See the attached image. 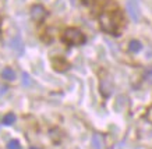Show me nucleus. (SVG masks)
Here are the masks:
<instances>
[{
    "mask_svg": "<svg viewBox=\"0 0 152 149\" xmlns=\"http://www.w3.org/2000/svg\"><path fill=\"white\" fill-rule=\"evenodd\" d=\"M144 78H145V81H148V82H152V67H148L147 70H145Z\"/></svg>",
    "mask_w": 152,
    "mask_h": 149,
    "instance_id": "obj_13",
    "label": "nucleus"
},
{
    "mask_svg": "<svg viewBox=\"0 0 152 149\" xmlns=\"http://www.w3.org/2000/svg\"><path fill=\"white\" fill-rule=\"evenodd\" d=\"M52 64L55 67L57 71H66L69 68V63L63 59V57H55L53 60H52Z\"/></svg>",
    "mask_w": 152,
    "mask_h": 149,
    "instance_id": "obj_6",
    "label": "nucleus"
},
{
    "mask_svg": "<svg viewBox=\"0 0 152 149\" xmlns=\"http://www.w3.org/2000/svg\"><path fill=\"white\" fill-rule=\"evenodd\" d=\"M127 11H129L130 18L133 20L134 23H138L140 18H141L138 0H129V1H127Z\"/></svg>",
    "mask_w": 152,
    "mask_h": 149,
    "instance_id": "obj_3",
    "label": "nucleus"
},
{
    "mask_svg": "<svg viewBox=\"0 0 152 149\" xmlns=\"http://www.w3.org/2000/svg\"><path fill=\"white\" fill-rule=\"evenodd\" d=\"M31 149H38V148H31Z\"/></svg>",
    "mask_w": 152,
    "mask_h": 149,
    "instance_id": "obj_16",
    "label": "nucleus"
},
{
    "mask_svg": "<svg viewBox=\"0 0 152 149\" xmlns=\"http://www.w3.org/2000/svg\"><path fill=\"white\" fill-rule=\"evenodd\" d=\"M23 85L24 86H29V85H32V79L29 77L28 73H23Z\"/></svg>",
    "mask_w": 152,
    "mask_h": 149,
    "instance_id": "obj_12",
    "label": "nucleus"
},
{
    "mask_svg": "<svg viewBox=\"0 0 152 149\" xmlns=\"http://www.w3.org/2000/svg\"><path fill=\"white\" fill-rule=\"evenodd\" d=\"M99 23L102 29L112 35H120V29L123 27V14L119 9H107L99 15Z\"/></svg>",
    "mask_w": 152,
    "mask_h": 149,
    "instance_id": "obj_1",
    "label": "nucleus"
},
{
    "mask_svg": "<svg viewBox=\"0 0 152 149\" xmlns=\"http://www.w3.org/2000/svg\"><path fill=\"white\" fill-rule=\"evenodd\" d=\"M7 149H21V144L18 140H11L7 144Z\"/></svg>",
    "mask_w": 152,
    "mask_h": 149,
    "instance_id": "obj_11",
    "label": "nucleus"
},
{
    "mask_svg": "<svg viewBox=\"0 0 152 149\" xmlns=\"http://www.w3.org/2000/svg\"><path fill=\"white\" fill-rule=\"evenodd\" d=\"M7 89H9V88H7L6 85H1V84H0V96H1V95H4V93L7 92Z\"/></svg>",
    "mask_w": 152,
    "mask_h": 149,
    "instance_id": "obj_14",
    "label": "nucleus"
},
{
    "mask_svg": "<svg viewBox=\"0 0 152 149\" xmlns=\"http://www.w3.org/2000/svg\"><path fill=\"white\" fill-rule=\"evenodd\" d=\"M91 145H92V149H103V138H102L101 134H94L92 138H91Z\"/></svg>",
    "mask_w": 152,
    "mask_h": 149,
    "instance_id": "obj_7",
    "label": "nucleus"
},
{
    "mask_svg": "<svg viewBox=\"0 0 152 149\" xmlns=\"http://www.w3.org/2000/svg\"><path fill=\"white\" fill-rule=\"evenodd\" d=\"M10 47L13 49L18 56H23V53H24V43L23 41H21V38L20 36H15L13 38L11 41H10Z\"/></svg>",
    "mask_w": 152,
    "mask_h": 149,
    "instance_id": "obj_5",
    "label": "nucleus"
},
{
    "mask_svg": "<svg viewBox=\"0 0 152 149\" xmlns=\"http://www.w3.org/2000/svg\"><path fill=\"white\" fill-rule=\"evenodd\" d=\"M61 41L70 46H80L85 43V35L78 28H67L63 32Z\"/></svg>",
    "mask_w": 152,
    "mask_h": 149,
    "instance_id": "obj_2",
    "label": "nucleus"
},
{
    "mask_svg": "<svg viewBox=\"0 0 152 149\" xmlns=\"http://www.w3.org/2000/svg\"><path fill=\"white\" fill-rule=\"evenodd\" d=\"M4 126H13L15 123V114L14 113H7L4 117H3V121H1Z\"/></svg>",
    "mask_w": 152,
    "mask_h": 149,
    "instance_id": "obj_10",
    "label": "nucleus"
},
{
    "mask_svg": "<svg viewBox=\"0 0 152 149\" xmlns=\"http://www.w3.org/2000/svg\"><path fill=\"white\" fill-rule=\"evenodd\" d=\"M148 120L152 121V109L149 110V112H148Z\"/></svg>",
    "mask_w": 152,
    "mask_h": 149,
    "instance_id": "obj_15",
    "label": "nucleus"
},
{
    "mask_svg": "<svg viewBox=\"0 0 152 149\" xmlns=\"http://www.w3.org/2000/svg\"><path fill=\"white\" fill-rule=\"evenodd\" d=\"M141 49H142V45H141L140 41H131L129 43V50L133 52V53H138Z\"/></svg>",
    "mask_w": 152,
    "mask_h": 149,
    "instance_id": "obj_9",
    "label": "nucleus"
},
{
    "mask_svg": "<svg viewBox=\"0 0 152 149\" xmlns=\"http://www.w3.org/2000/svg\"><path fill=\"white\" fill-rule=\"evenodd\" d=\"M1 78L6 81H14L15 79V71L11 67H6L4 70L1 71Z\"/></svg>",
    "mask_w": 152,
    "mask_h": 149,
    "instance_id": "obj_8",
    "label": "nucleus"
},
{
    "mask_svg": "<svg viewBox=\"0 0 152 149\" xmlns=\"http://www.w3.org/2000/svg\"><path fill=\"white\" fill-rule=\"evenodd\" d=\"M48 15V11L41 4H34L31 7V17H32L34 21H37V23H42L43 20L46 18Z\"/></svg>",
    "mask_w": 152,
    "mask_h": 149,
    "instance_id": "obj_4",
    "label": "nucleus"
}]
</instances>
